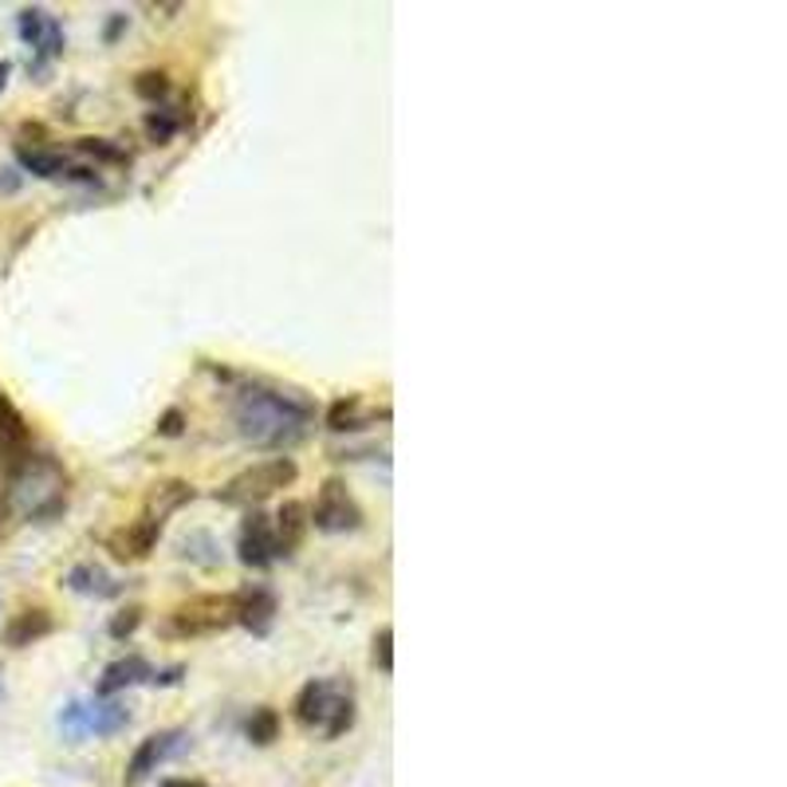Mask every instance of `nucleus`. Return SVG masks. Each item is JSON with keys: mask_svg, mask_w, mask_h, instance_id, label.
<instances>
[{"mask_svg": "<svg viewBox=\"0 0 787 787\" xmlns=\"http://www.w3.org/2000/svg\"><path fill=\"white\" fill-rule=\"evenodd\" d=\"M311 418V402L296 398V394L284 390H268V386H253V390L241 394L236 402V430L244 441H253L261 450H288L308 433Z\"/></svg>", "mask_w": 787, "mask_h": 787, "instance_id": "nucleus-1", "label": "nucleus"}, {"mask_svg": "<svg viewBox=\"0 0 787 787\" xmlns=\"http://www.w3.org/2000/svg\"><path fill=\"white\" fill-rule=\"evenodd\" d=\"M296 721L303 729H319L323 736L335 741V736H343L355 724V697L343 685L315 677V681H308L296 694Z\"/></svg>", "mask_w": 787, "mask_h": 787, "instance_id": "nucleus-2", "label": "nucleus"}, {"mask_svg": "<svg viewBox=\"0 0 787 787\" xmlns=\"http://www.w3.org/2000/svg\"><path fill=\"white\" fill-rule=\"evenodd\" d=\"M300 469H296V461L291 457H268V461H256L248 469H241L233 480H229L217 500L221 505H233V508H248V505H261V500L276 497L280 488L296 485Z\"/></svg>", "mask_w": 787, "mask_h": 787, "instance_id": "nucleus-3", "label": "nucleus"}, {"mask_svg": "<svg viewBox=\"0 0 787 787\" xmlns=\"http://www.w3.org/2000/svg\"><path fill=\"white\" fill-rule=\"evenodd\" d=\"M236 622V595H197L169 614V634L178 638H209Z\"/></svg>", "mask_w": 787, "mask_h": 787, "instance_id": "nucleus-4", "label": "nucleus"}, {"mask_svg": "<svg viewBox=\"0 0 787 787\" xmlns=\"http://www.w3.org/2000/svg\"><path fill=\"white\" fill-rule=\"evenodd\" d=\"M126 724H131V712L122 709L119 701H103V697L95 705H67L64 717H59V729L67 736H76V741H84V736H114Z\"/></svg>", "mask_w": 787, "mask_h": 787, "instance_id": "nucleus-5", "label": "nucleus"}, {"mask_svg": "<svg viewBox=\"0 0 787 787\" xmlns=\"http://www.w3.org/2000/svg\"><path fill=\"white\" fill-rule=\"evenodd\" d=\"M308 512H311V524H315L319 532H355V528L363 524V512H358L347 485H343L339 477L323 480V488H319V497H315V508H308Z\"/></svg>", "mask_w": 787, "mask_h": 787, "instance_id": "nucleus-6", "label": "nucleus"}, {"mask_svg": "<svg viewBox=\"0 0 787 787\" xmlns=\"http://www.w3.org/2000/svg\"><path fill=\"white\" fill-rule=\"evenodd\" d=\"M236 552H241L244 567H256V572H268L280 555H276V535H273V520L264 512H248L241 524V540H236Z\"/></svg>", "mask_w": 787, "mask_h": 787, "instance_id": "nucleus-7", "label": "nucleus"}, {"mask_svg": "<svg viewBox=\"0 0 787 787\" xmlns=\"http://www.w3.org/2000/svg\"><path fill=\"white\" fill-rule=\"evenodd\" d=\"M186 741V732L181 729H166V732H151L146 741L134 749L131 764H126V784H142V779L151 776V772H158V764H166L174 752H178V744Z\"/></svg>", "mask_w": 787, "mask_h": 787, "instance_id": "nucleus-8", "label": "nucleus"}, {"mask_svg": "<svg viewBox=\"0 0 787 787\" xmlns=\"http://www.w3.org/2000/svg\"><path fill=\"white\" fill-rule=\"evenodd\" d=\"M158 540H162V524H154V520L142 516V520H134V524L107 535V552L122 563H142L154 547H158Z\"/></svg>", "mask_w": 787, "mask_h": 787, "instance_id": "nucleus-9", "label": "nucleus"}, {"mask_svg": "<svg viewBox=\"0 0 787 787\" xmlns=\"http://www.w3.org/2000/svg\"><path fill=\"white\" fill-rule=\"evenodd\" d=\"M308 528H311V512L303 500H284L280 512H276V555H296L308 540Z\"/></svg>", "mask_w": 787, "mask_h": 787, "instance_id": "nucleus-10", "label": "nucleus"}, {"mask_svg": "<svg viewBox=\"0 0 787 787\" xmlns=\"http://www.w3.org/2000/svg\"><path fill=\"white\" fill-rule=\"evenodd\" d=\"M276 619V595L268 587H248L236 595V622L253 634H268Z\"/></svg>", "mask_w": 787, "mask_h": 787, "instance_id": "nucleus-11", "label": "nucleus"}, {"mask_svg": "<svg viewBox=\"0 0 787 787\" xmlns=\"http://www.w3.org/2000/svg\"><path fill=\"white\" fill-rule=\"evenodd\" d=\"M138 681H154V669L146 657L131 654V657H119V662H111V666L103 669V681H99V697H114L119 689H131V685Z\"/></svg>", "mask_w": 787, "mask_h": 787, "instance_id": "nucleus-12", "label": "nucleus"}, {"mask_svg": "<svg viewBox=\"0 0 787 787\" xmlns=\"http://www.w3.org/2000/svg\"><path fill=\"white\" fill-rule=\"evenodd\" d=\"M193 500V485L189 480H162L146 492V520L162 524L166 516H174L178 508H186Z\"/></svg>", "mask_w": 787, "mask_h": 787, "instance_id": "nucleus-13", "label": "nucleus"}, {"mask_svg": "<svg viewBox=\"0 0 787 787\" xmlns=\"http://www.w3.org/2000/svg\"><path fill=\"white\" fill-rule=\"evenodd\" d=\"M52 630H56V619H52L44 607H32V610H20L16 619L9 622L4 642H9L12 650H24L32 646V642H40V638H47Z\"/></svg>", "mask_w": 787, "mask_h": 787, "instance_id": "nucleus-14", "label": "nucleus"}, {"mask_svg": "<svg viewBox=\"0 0 787 787\" xmlns=\"http://www.w3.org/2000/svg\"><path fill=\"white\" fill-rule=\"evenodd\" d=\"M16 158L24 169H32L36 178H67L71 174V162L59 151H47V146H16Z\"/></svg>", "mask_w": 787, "mask_h": 787, "instance_id": "nucleus-15", "label": "nucleus"}, {"mask_svg": "<svg viewBox=\"0 0 787 787\" xmlns=\"http://www.w3.org/2000/svg\"><path fill=\"white\" fill-rule=\"evenodd\" d=\"M248 741L253 744H273L276 736H280V712L276 709H256L253 717H248Z\"/></svg>", "mask_w": 787, "mask_h": 787, "instance_id": "nucleus-16", "label": "nucleus"}, {"mask_svg": "<svg viewBox=\"0 0 787 787\" xmlns=\"http://www.w3.org/2000/svg\"><path fill=\"white\" fill-rule=\"evenodd\" d=\"M358 406H363V398H358V394L339 398V402L328 410V425H331V430H355V425L363 422V418H358Z\"/></svg>", "mask_w": 787, "mask_h": 787, "instance_id": "nucleus-17", "label": "nucleus"}, {"mask_svg": "<svg viewBox=\"0 0 787 787\" xmlns=\"http://www.w3.org/2000/svg\"><path fill=\"white\" fill-rule=\"evenodd\" d=\"M79 151L99 162H111V166H126V162H131V154L122 151V146H114L111 138H79Z\"/></svg>", "mask_w": 787, "mask_h": 787, "instance_id": "nucleus-18", "label": "nucleus"}, {"mask_svg": "<svg viewBox=\"0 0 787 787\" xmlns=\"http://www.w3.org/2000/svg\"><path fill=\"white\" fill-rule=\"evenodd\" d=\"M181 119L174 111H151L146 114V134H151V142H169L174 134H178Z\"/></svg>", "mask_w": 787, "mask_h": 787, "instance_id": "nucleus-19", "label": "nucleus"}, {"mask_svg": "<svg viewBox=\"0 0 787 787\" xmlns=\"http://www.w3.org/2000/svg\"><path fill=\"white\" fill-rule=\"evenodd\" d=\"M134 91H138L142 99H151V103H158L162 95L169 91V79H166V71H142V76L134 79Z\"/></svg>", "mask_w": 787, "mask_h": 787, "instance_id": "nucleus-20", "label": "nucleus"}, {"mask_svg": "<svg viewBox=\"0 0 787 787\" xmlns=\"http://www.w3.org/2000/svg\"><path fill=\"white\" fill-rule=\"evenodd\" d=\"M375 666L383 669V674H394V630L383 627L375 634Z\"/></svg>", "mask_w": 787, "mask_h": 787, "instance_id": "nucleus-21", "label": "nucleus"}, {"mask_svg": "<svg viewBox=\"0 0 787 787\" xmlns=\"http://www.w3.org/2000/svg\"><path fill=\"white\" fill-rule=\"evenodd\" d=\"M138 622H142V610L138 607H126V610H119V614H114L111 619V638H131L134 630H138Z\"/></svg>", "mask_w": 787, "mask_h": 787, "instance_id": "nucleus-22", "label": "nucleus"}, {"mask_svg": "<svg viewBox=\"0 0 787 787\" xmlns=\"http://www.w3.org/2000/svg\"><path fill=\"white\" fill-rule=\"evenodd\" d=\"M181 430H186V413H181V410H166L158 418V433H162V437H178Z\"/></svg>", "mask_w": 787, "mask_h": 787, "instance_id": "nucleus-23", "label": "nucleus"}, {"mask_svg": "<svg viewBox=\"0 0 787 787\" xmlns=\"http://www.w3.org/2000/svg\"><path fill=\"white\" fill-rule=\"evenodd\" d=\"M9 516H12V505L9 500H0V535H4V528H9Z\"/></svg>", "mask_w": 787, "mask_h": 787, "instance_id": "nucleus-24", "label": "nucleus"}, {"mask_svg": "<svg viewBox=\"0 0 787 787\" xmlns=\"http://www.w3.org/2000/svg\"><path fill=\"white\" fill-rule=\"evenodd\" d=\"M162 787H206L201 779H166Z\"/></svg>", "mask_w": 787, "mask_h": 787, "instance_id": "nucleus-25", "label": "nucleus"}, {"mask_svg": "<svg viewBox=\"0 0 787 787\" xmlns=\"http://www.w3.org/2000/svg\"><path fill=\"white\" fill-rule=\"evenodd\" d=\"M122 24H126V16H114V20H111V29H107V40H114V36H119V32H122Z\"/></svg>", "mask_w": 787, "mask_h": 787, "instance_id": "nucleus-26", "label": "nucleus"}, {"mask_svg": "<svg viewBox=\"0 0 787 787\" xmlns=\"http://www.w3.org/2000/svg\"><path fill=\"white\" fill-rule=\"evenodd\" d=\"M9 71H12V67L0 59V91H4V84H9Z\"/></svg>", "mask_w": 787, "mask_h": 787, "instance_id": "nucleus-27", "label": "nucleus"}]
</instances>
